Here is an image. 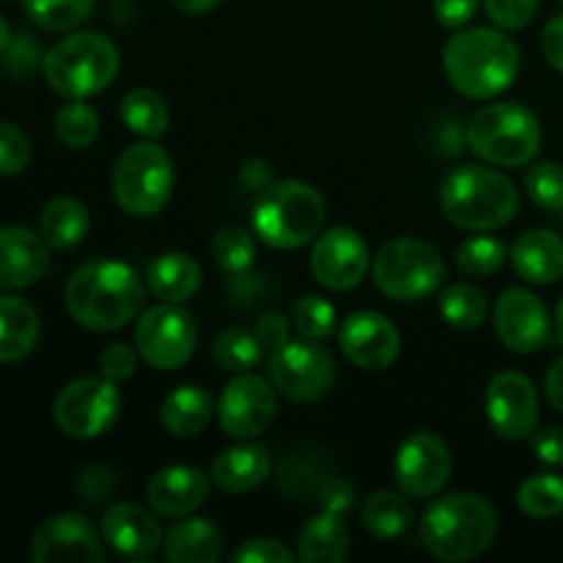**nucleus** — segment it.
<instances>
[{"instance_id":"f257e3e1","label":"nucleus","mask_w":563,"mask_h":563,"mask_svg":"<svg viewBox=\"0 0 563 563\" xmlns=\"http://www.w3.org/2000/svg\"><path fill=\"white\" fill-rule=\"evenodd\" d=\"M146 286L124 262H88L66 284V308L77 324L113 333L141 313Z\"/></svg>"},{"instance_id":"f03ea898","label":"nucleus","mask_w":563,"mask_h":563,"mask_svg":"<svg viewBox=\"0 0 563 563\" xmlns=\"http://www.w3.org/2000/svg\"><path fill=\"white\" fill-rule=\"evenodd\" d=\"M443 64L451 86L462 97L493 99L517 80L520 49L495 27H460L445 44Z\"/></svg>"},{"instance_id":"7ed1b4c3","label":"nucleus","mask_w":563,"mask_h":563,"mask_svg":"<svg viewBox=\"0 0 563 563\" xmlns=\"http://www.w3.org/2000/svg\"><path fill=\"white\" fill-rule=\"evenodd\" d=\"M498 537V511L487 498L454 493L438 498L421 517V542L434 559L462 563L487 553Z\"/></svg>"},{"instance_id":"20e7f679","label":"nucleus","mask_w":563,"mask_h":563,"mask_svg":"<svg viewBox=\"0 0 563 563\" xmlns=\"http://www.w3.org/2000/svg\"><path fill=\"white\" fill-rule=\"evenodd\" d=\"M445 218L465 231H495L509 223L520 209L515 181L495 168L465 165L445 176L440 187Z\"/></svg>"},{"instance_id":"39448f33","label":"nucleus","mask_w":563,"mask_h":563,"mask_svg":"<svg viewBox=\"0 0 563 563\" xmlns=\"http://www.w3.org/2000/svg\"><path fill=\"white\" fill-rule=\"evenodd\" d=\"M324 198L306 181H273L253 203V229L275 251H295L322 231Z\"/></svg>"},{"instance_id":"423d86ee","label":"nucleus","mask_w":563,"mask_h":563,"mask_svg":"<svg viewBox=\"0 0 563 563\" xmlns=\"http://www.w3.org/2000/svg\"><path fill=\"white\" fill-rule=\"evenodd\" d=\"M119 47L97 31L71 33L44 55V77L66 99H88L104 91L119 75Z\"/></svg>"},{"instance_id":"0eeeda50","label":"nucleus","mask_w":563,"mask_h":563,"mask_svg":"<svg viewBox=\"0 0 563 563\" xmlns=\"http://www.w3.org/2000/svg\"><path fill=\"white\" fill-rule=\"evenodd\" d=\"M467 146L484 163L498 168H522L542 148V124L528 108L495 102L467 121Z\"/></svg>"},{"instance_id":"6e6552de","label":"nucleus","mask_w":563,"mask_h":563,"mask_svg":"<svg viewBox=\"0 0 563 563\" xmlns=\"http://www.w3.org/2000/svg\"><path fill=\"white\" fill-rule=\"evenodd\" d=\"M372 275L385 297L399 302H416L434 295L445 278V264L429 242L416 236H399L379 247Z\"/></svg>"},{"instance_id":"1a4fd4ad","label":"nucleus","mask_w":563,"mask_h":563,"mask_svg":"<svg viewBox=\"0 0 563 563\" xmlns=\"http://www.w3.org/2000/svg\"><path fill=\"white\" fill-rule=\"evenodd\" d=\"M113 196L124 212L152 218L174 196V163L157 143H135L113 168Z\"/></svg>"},{"instance_id":"9d476101","label":"nucleus","mask_w":563,"mask_h":563,"mask_svg":"<svg viewBox=\"0 0 563 563\" xmlns=\"http://www.w3.org/2000/svg\"><path fill=\"white\" fill-rule=\"evenodd\" d=\"M121 412V394L113 379L80 377L58 390L53 418L64 434L75 440H93L108 432Z\"/></svg>"},{"instance_id":"9b49d317","label":"nucleus","mask_w":563,"mask_h":563,"mask_svg":"<svg viewBox=\"0 0 563 563\" xmlns=\"http://www.w3.org/2000/svg\"><path fill=\"white\" fill-rule=\"evenodd\" d=\"M198 330L190 313L179 302L154 306L137 319L135 346L148 366L159 372H176L196 352Z\"/></svg>"},{"instance_id":"f8f14e48","label":"nucleus","mask_w":563,"mask_h":563,"mask_svg":"<svg viewBox=\"0 0 563 563\" xmlns=\"http://www.w3.org/2000/svg\"><path fill=\"white\" fill-rule=\"evenodd\" d=\"M335 363L317 341H289L269 357V379L275 390L295 401H313L333 385Z\"/></svg>"},{"instance_id":"ddd939ff","label":"nucleus","mask_w":563,"mask_h":563,"mask_svg":"<svg viewBox=\"0 0 563 563\" xmlns=\"http://www.w3.org/2000/svg\"><path fill=\"white\" fill-rule=\"evenodd\" d=\"M278 410V394L273 379L256 374H240L223 388L218 401V418L225 434L240 440L258 438L267 432Z\"/></svg>"},{"instance_id":"4468645a","label":"nucleus","mask_w":563,"mask_h":563,"mask_svg":"<svg viewBox=\"0 0 563 563\" xmlns=\"http://www.w3.org/2000/svg\"><path fill=\"white\" fill-rule=\"evenodd\" d=\"M368 264H372V256H368L366 240L346 225L324 231L311 251L313 278L330 291L355 289L366 278Z\"/></svg>"},{"instance_id":"2eb2a0df","label":"nucleus","mask_w":563,"mask_h":563,"mask_svg":"<svg viewBox=\"0 0 563 563\" xmlns=\"http://www.w3.org/2000/svg\"><path fill=\"white\" fill-rule=\"evenodd\" d=\"M396 484L410 498H432L451 476V451L438 434L416 432L399 445L394 462Z\"/></svg>"},{"instance_id":"dca6fc26","label":"nucleus","mask_w":563,"mask_h":563,"mask_svg":"<svg viewBox=\"0 0 563 563\" xmlns=\"http://www.w3.org/2000/svg\"><path fill=\"white\" fill-rule=\"evenodd\" d=\"M493 322L500 344L506 350L517 352V355L539 352L550 341V313L544 308L542 297H537L528 289H520V286L506 289L498 297Z\"/></svg>"},{"instance_id":"f3484780","label":"nucleus","mask_w":563,"mask_h":563,"mask_svg":"<svg viewBox=\"0 0 563 563\" xmlns=\"http://www.w3.org/2000/svg\"><path fill=\"white\" fill-rule=\"evenodd\" d=\"M31 559L36 563H99L104 559V550L97 528L82 515L66 511L36 528Z\"/></svg>"},{"instance_id":"a211bd4d","label":"nucleus","mask_w":563,"mask_h":563,"mask_svg":"<svg viewBox=\"0 0 563 563\" xmlns=\"http://www.w3.org/2000/svg\"><path fill=\"white\" fill-rule=\"evenodd\" d=\"M489 423L504 440H522L537 429L539 421V396L531 379L520 372L495 374L487 385Z\"/></svg>"},{"instance_id":"6ab92c4d","label":"nucleus","mask_w":563,"mask_h":563,"mask_svg":"<svg viewBox=\"0 0 563 563\" xmlns=\"http://www.w3.org/2000/svg\"><path fill=\"white\" fill-rule=\"evenodd\" d=\"M341 352L363 372H385L401 352V335L388 317L377 311H357L339 330Z\"/></svg>"},{"instance_id":"aec40b11","label":"nucleus","mask_w":563,"mask_h":563,"mask_svg":"<svg viewBox=\"0 0 563 563\" xmlns=\"http://www.w3.org/2000/svg\"><path fill=\"white\" fill-rule=\"evenodd\" d=\"M209 498V478L207 473L190 465H170L163 467L146 484V500L157 515L179 517L192 515L198 506L207 504Z\"/></svg>"},{"instance_id":"412c9836","label":"nucleus","mask_w":563,"mask_h":563,"mask_svg":"<svg viewBox=\"0 0 563 563\" xmlns=\"http://www.w3.org/2000/svg\"><path fill=\"white\" fill-rule=\"evenodd\" d=\"M47 242L44 236L9 225L0 229V291H14L33 286L47 273Z\"/></svg>"},{"instance_id":"4be33fe9","label":"nucleus","mask_w":563,"mask_h":563,"mask_svg":"<svg viewBox=\"0 0 563 563\" xmlns=\"http://www.w3.org/2000/svg\"><path fill=\"white\" fill-rule=\"evenodd\" d=\"M102 539L121 555L143 559L163 544V528L152 511L135 504H115L102 517Z\"/></svg>"},{"instance_id":"5701e85b","label":"nucleus","mask_w":563,"mask_h":563,"mask_svg":"<svg viewBox=\"0 0 563 563\" xmlns=\"http://www.w3.org/2000/svg\"><path fill=\"white\" fill-rule=\"evenodd\" d=\"M511 264L528 284H555L563 278V236L544 229L528 231L511 247Z\"/></svg>"},{"instance_id":"b1692460","label":"nucleus","mask_w":563,"mask_h":563,"mask_svg":"<svg viewBox=\"0 0 563 563\" xmlns=\"http://www.w3.org/2000/svg\"><path fill=\"white\" fill-rule=\"evenodd\" d=\"M273 462L262 445H231L212 462V484L229 495H242L267 482Z\"/></svg>"},{"instance_id":"393cba45","label":"nucleus","mask_w":563,"mask_h":563,"mask_svg":"<svg viewBox=\"0 0 563 563\" xmlns=\"http://www.w3.org/2000/svg\"><path fill=\"white\" fill-rule=\"evenodd\" d=\"M170 563H214L223 555V533L207 517H179L163 539Z\"/></svg>"},{"instance_id":"a878e982","label":"nucleus","mask_w":563,"mask_h":563,"mask_svg":"<svg viewBox=\"0 0 563 563\" xmlns=\"http://www.w3.org/2000/svg\"><path fill=\"white\" fill-rule=\"evenodd\" d=\"M146 286L163 302H185L201 286V264L187 253H163L148 264Z\"/></svg>"},{"instance_id":"bb28decb","label":"nucleus","mask_w":563,"mask_h":563,"mask_svg":"<svg viewBox=\"0 0 563 563\" xmlns=\"http://www.w3.org/2000/svg\"><path fill=\"white\" fill-rule=\"evenodd\" d=\"M38 341V313L20 297L0 295V363H16Z\"/></svg>"},{"instance_id":"cd10ccee","label":"nucleus","mask_w":563,"mask_h":563,"mask_svg":"<svg viewBox=\"0 0 563 563\" xmlns=\"http://www.w3.org/2000/svg\"><path fill=\"white\" fill-rule=\"evenodd\" d=\"M212 396L207 390L198 385H181L165 396L159 421H163L165 432H170L174 438H196L212 421Z\"/></svg>"},{"instance_id":"c85d7f7f","label":"nucleus","mask_w":563,"mask_h":563,"mask_svg":"<svg viewBox=\"0 0 563 563\" xmlns=\"http://www.w3.org/2000/svg\"><path fill=\"white\" fill-rule=\"evenodd\" d=\"M350 555V531L341 515L322 511L306 522L297 539V559L306 563H341Z\"/></svg>"},{"instance_id":"c756f323","label":"nucleus","mask_w":563,"mask_h":563,"mask_svg":"<svg viewBox=\"0 0 563 563\" xmlns=\"http://www.w3.org/2000/svg\"><path fill=\"white\" fill-rule=\"evenodd\" d=\"M88 225H91L88 209L77 198H53L42 209L38 234L55 251H71V247H77L86 240Z\"/></svg>"},{"instance_id":"7c9ffc66","label":"nucleus","mask_w":563,"mask_h":563,"mask_svg":"<svg viewBox=\"0 0 563 563\" xmlns=\"http://www.w3.org/2000/svg\"><path fill=\"white\" fill-rule=\"evenodd\" d=\"M363 528H366L372 537L377 539H396L412 526V506L410 500L401 498L399 493H390V489H379L366 498L361 509Z\"/></svg>"},{"instance_id":"2f4dec72","label":"nucleus","mask_w":563,"mask_h":563,"mask_svg":"<svg viewBox=\"0 0 563 563\" xmlns=\"http://www.w3.org/2000/svg\"><path fill=\"white\" fill-rule=\"evenodd\" d=\"M121 119L132 132L143 137H163L168 132L170 113L165 99L152 88H132L121 102Z\"/></svg>"},{"instance_id":"473e14b6","label":"nucleus","mask_w":563,"mask_h":563,"mask_svg":"<svg viewBox=\"0 0 563 563\" xmlns=\"http://www.w3.org/2000/svg\"><path fill=\"white\" fill-rule=\"evenodd\" d=\"M440 313L456 330H476L487 319V297L471 284H451L440 295Z\"/></svg>"},{"instance_id":"72a5a7b5","label":"nucleus","mask_w":563,"mask_h":563,"mask_svg":"<svg viewBox=\"0 0 563 563\" xmlns=\"http://www.w3.org/2000/svg\"><path fill=\"white\" fill-rule=\"evenodd\" d=\"M517 506L528 517L548 520L563 511V478L555 473H537L517 489Z\"/></svg>"},{"instance_id":"f704fd0d","label":"nucleus","mask_w":563,"mask_h":563,"mask_svg":"<svg viewBox=\"0 0 563 563\" xmlns=\"http://www.w3.org/2000/svg\"><path fill=\"white\" fill-rule=\"evenodd\" d=\"M97 0H22L25 14L44 31H71L91 16Z\"/></svg>"},{"instance_id":"c9c22d12","label":"nucleus","mask_w":563,"mask_h":563,"mask_svg":"<svg viewBox=\"0 0 563 563\" xmlns=\"http://www.w3.org/2000/svg\"><path fill=\"white\" fill-rule=\"evenodd\" d=\"M214 361L225 368V372L245 374L253 372L258 363L264 361V350L258 344L256 333H247L242 328H229L218 335L214 341Z\"/></svg>"},{"instance_id":"e433bc0d","label":"nucleus","mask_w":563,"mask_h":563,"mask_svg":"<svg viewBox=\"0 0 563 563\" xmlns=\"http://www.w3.org/2000/svg\"><path fill=\"white\" fill-rule=\"evenodd\" d=\"M55 135L64 146L69 148H86L97 141L99 135V115L91 104L82 99H71L69 104L58 110L55 115Z\"/></svg>"},{"instance_id":"4c0bfd02","label":"nucleus","mask_w":563,"mask_h":563,"mask_svg":"<svg viewBox=\"0 0 563 563\" xmlns=\"http://www.w3.org/2000/svg\"><path fill=\"white\" fill-rule=\"evenodd\" d=\"M506 245L495 236H471L456 247V267L465 275L482 278V275H493L504 267L506 262Z\"/></svg>"},{"instance_id":"58836bf2","label":"nucleus","mask_w":563,"mask_h":563,"mask_svg":"<svg viewBox=\"0 0 563 563\" xmlns=\"http://www.w3.org/2000/svg\"><path fill=\"white\" fill-rule=\"evenodd\" d=\"M212 258L225 273L242 275L256 258V240L240 225H225L212 240Z\"/></svg>"},{"instance_id":"ea45409f","label":"nucleus","mask_w":563,"mask_h":563,"mask_svg":"<svg viewBox=\"0 0 563 563\" xmlns=\"http://www.w3.org/2000/svg\"><path fill=\"white\" fill-rule=\"evenodd\" d=\"M291 322L302 339L324 341L335 330V308L317 295L300 297L291 308Z\"/></svg>"},{"instance_id":"a19ab883","label":"nucleus","mask_w":563,"mask_h":563,"mask_svg":"<svg viewBox=\"0 0 563 563\" xmlns=\"http://www.w3.org/2000/svg\"><path fill=\"white\" fill-rule=\"evenodd\" d=\"M526 190L544 212H563V165L539 163L528 170Z\"/></svg>"},{"instance_id":"79ce46f5","label":"nucleus","mask_w":563,"mask_h":563,"mask_svg":"<svg viewBox=\"0 0 563 563\" xmlns=\"http://www.w3.org/2000/svg\"><path fill=\"white\" fill-rule=\"evenodd\" d=\"M0 64L5 71H11L14 77H27L44 66L42 47H38L36 38L31 33H11L9 44L0 53Z\"/></svg>"},{"instance_id":"37998d69","label":"nucleus","mask_w":563,"mask_h":563,"mask_svg":"<svg viewBox=\"0 0 563 563\" xmlns=\"http://www.w3.org/2000/svg\"><path fill=\"white\" fill-rule=\"evenodd\" d=\"M33 157L25 132L9 121H0V176H16L27 168Z\"/></svg>"},{"instance_id":"c03bdc74","label":"nucleus","mask_w":563,"mask_h":563,"mask_svg":"<svg viewBox=\"0 0 563 563\" xmlns=\"http://www.w3.org/2000/svg\"><path fill=\"white\" fill-rule=\"evenodd\" d=\"M484 11L500 31H520L533 22L539 0H484Z\"/></svg>"},{"instance_id":"a18cd8bd","label":"nucleus","mask_w":563,"mask_h":563,"mask_svg":"<svg viewBox=\"0 0 563 563\" xmlns=\"http://www.w3.org/2000/svg\"><path fill=\"white\" fill-rule=\"evenodd\" d=\"M297 555L278 539H247L231 553L234 563H295Z\"/></svg>"},{"instance_id":"49530a36","label":"nucleus","mask_w":563,"mask_h":563,"mask_svg":"<svg viewBox=\"0 0 563 563\" xmlns=\"http://www.w3.org/2000/svg\"><path fill=\"white\" fill-rule=\"evenodd\" d=\"M137 368V355L132 352L130 344L119 341V344H110L104 346L102 355H99V372L102 377L113 379V383H124L135 374Z\"/></svg>"},{"instance_id":"de8ad7c7","label":"nucleus","mask_w":563,"mask_h":563,"mask_svg":"<svg viewBox=\"0 0 563 563\" xmlns=\"http://www.w3.org/2000/svg\"><path fill=\"white\" fill-rule=\"evenodd\" d=\"M253 333H256V339H258V344H262L264 357H267V361L275 355V352L284 350V346L289 344V322H286V319L275 311L262 313Z\"/></svg>"},{"instance_id":"09e8293b","label":"nucleus","mask_w":563,"mask_h":563,"mask_svg":"<svg viewBox=\"0 0 563 563\" xmlns=\"http://www.w3.org/2000/svg\"><path fill=\"white\" fill-rule=\"evenodd\" d=\"M482 0H432L434 16L443 27H451V31H460L467 22L476 16Z\"/></svg>"},{"instance_id":"8fccbe9b","label":"nucleus","mask_w":563,"mask_h":563,"mask_svg":"<svg viewBox=\"0 0 563 563\" xmlns=\"http://www.w3.org/2000/svg\"><path fill=\"white\" fill-rule=\"evenodd\" d=\"M533 451L544 465H563V429L561 427H544L539 429L533 438Z\"/></svg>"},{"instance_id":"3c124183","label":"nucleus","mask_w":563,"mask_h":563,"mask_svg":"<svg viewBox=\"0 0 563 563\" xmlns=\"http://www.w3.org/2000/svg\"><path fill=\"white\" fill-rule=\"evenodd\" d=\"M542 49H544V58L553 69L563 71V14L553 16L548 22V27L542 31Z\"/></svg>"},{"instance_id":"603ef678","label":"nucleus","mask_w":563,"mask_h":563,"mask_svg":"<svg viewBox=\"0 0 563 563\" xmlns=\"http://www.w3.org/2000/svg\"><path fill=\"white\" fill-rule=\"evenodd\" d=\"M324 511H333V515H344L346 509H352V487L341 478H333V482L324 487V498H322Z\"/></svg>"},{"instance_id":"864d4df0","label":"nucleus","mask_w":563,"mask_h":563,"mask_svg":"<svg viewBox=\"0 0 563 563\" xmlns=\"http://www.w3.org/2000/svg\"><path fill=\"white\" fill-rule=\"evenodd\" d=\"M544 396L555 412H563V357H559L544 374Z\"/></svg>"},{"instance_id":"5fc2aeb1","label":"nucleus","mask_w":563,"mask_h":563,"mask_svg":"<svg viewBox=\"0 0 563 563\" xmlns=\"http://www.w3.org/2000/svg\"><path fill=\"white\" fill-rule=\"evenodd\" d=\"M170 3L179 11H185V14H207V11H212L220 0H170Z\"/></svg>"},{"instance_id":"6e6d98bb","label":"nucleus","mask_w":563,"mask_h":563,"mask_svg":"<svg viewBox=\"0 0 563 563\" xmlns=\"http://www.w3.org/2000/svg\"><path fill=\"white\" fill-rule=\"evenodd\" d=\"M553 328H555V339H559V344L563 346V297H561L559 308H555V322H553Z\"/></svg>"},{"instance_id":"4d7b16f0","label":"nucleus","mask_w":563,"mask_h":563,"mask_svg":"<svg viewBox=\"0 0 563 563\" xmlns=\"http://www.w3.org/2000/svg\"><path fill=\"white\" fill-rule=\"evenodd\" d=\"M9 38H11V27H9V22L0 16V53H3V47L9 44Z\"/></svg>"},{"instance_id":"13d9d810","label":"nucleus","mask_w":563,"mask_h":563,"mask_svg":"<svg viewBox=\"0 0 563 563\" xmlns=\"http://www.w3.org/2000/svg\"><path fill=\"white\" fill-rule=\"evenodd\" d=\"M561 3H563V0H561Z\"/></svg>"}]
</instances>
